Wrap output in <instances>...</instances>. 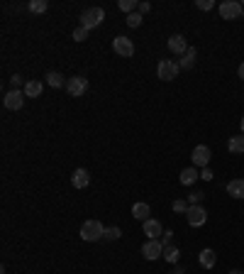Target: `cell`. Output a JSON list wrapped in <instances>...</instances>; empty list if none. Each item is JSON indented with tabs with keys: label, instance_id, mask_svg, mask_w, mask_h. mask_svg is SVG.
Instances as JSON below:
<instances>
[{
	"label": "cell",
	"instance_id": "83f0119b",
	"mask_svg": "<svg viewBox=\"0 0 244 274\" xmlns=\"http://www.w3.org/2000/svg\"><path fill=\"white\" fill-rule=\"evenodd\" d=\"M86 39H88V30L78 25V27L73 30V42H86Z\"/></svg>",
	"mask_w": 244,
	"mask_h": 274
},
{
	"label": "cell",
	"instance_id": "ac0fdd59",
	"mask_svg": "<svg viewBox=\"0 0 244 274\" xmlns=\"http://www.w3.org/2000/svg\"><path fill=\"white\" fill-rule=\"evenodd\" d=\"M44 79H47V84H49V86H52V89H61V86H63V89H66V79H63V76H61L59 71H49V74H47V76H44Z\"/></svg>",
	"mask_w": 244,
	"mask_h": 274
},
{
	"label": "cell",
	"instance_id": "cb8c5ba5",
	"mask_svg": "<svg viewBox=\"0 0 244 274\" xmlns=\"http://www.w3.org/2000/svg\"><path fill=\"white\" fill-rule=\"evenodd\" d=\"M120 10H124L127 15H132L134 10H139V2L137 0H120Z\"/></svg>",
	"mask_w": 244,
	"mask_h": 274
},
{
	"label": "cell",
	"instance_id": "277c9868",
	"mask_svg": "<svg viewBox=\"0 0 244 274\" xmlns=\"http://www.w3.org/2000/svg\"><path fill=\"white\" fill-rule=\"evenodd\" d=\"M185 220H188V225H190V228H200V225H205V223H208V211H205L203 206H188V211H185Z\"/></svg>",
	"mask_w": 244,
	"mask_h": 274
},
{
	"label": "cell",
	"instance_id": "3957f363",
	"mask_svg": "<svg viewBox=\"0 0 244 274\" xmlns=\"http://www.w3.org/2000/svg\"><path fill=\"white\" fill-rule=\"evenodd\" d=\"M179 71H181L179 61H171V59H161L159 66H156V76H159L161 81H174V79L179 76Z\"/></svg>",
	"mask_w": 244,
	"mask_h": 274
},
{
	"label": "cell",
	"instance_id": "484cf974",
	"mask_svg": "<svg viewBox=\"0 0 244 274\" xmlns=\"http://www.w3.org/2000/svg\"><path fill=\"white\" fill-rule=\"evenodd\" d=\"M205 201V193L203 191H193L190 196H188V206H200Z\"/></svg>",
	"mask_w": 244,
	"mask_h": 274
},
{
	"label": "cell",
	"instance_id": "4dcf8cb0",
	"mask_svg": "<svg viewBox=\"0 0 244 274\" xmlns=\"http://www.w3.org/2000/svg\"><path fill=\"white\" fill-rule=\"evenodd\" d=\"M174 240V230H164V235H161V245L166 247V245H171Z\"/></svg>",
	"mask_w": 244,
	"mask_h": 274
},
{
	"label": "cell",
	"instance_id": "e0dca14e",
	"mask_svg": "<svg viewBox=\"0 0 244 274\" xmlns=\"http://www.w3.org/2000/svg\"><path fill=\"white\" fill-rule=\"evenodd\" d=\"M227 193L232 198H244V179H232L227 183Z\"/></svg>",
	"mask_w": 244,
	"mask_h": 274
},
{
	"label": "cell",
	"instance_id": "8fae6325",
	"mask_svg": "<svg viewBox=\"0 0 244 274\" xmlns=\"http://www.w3.org/2000/svg\"><path fill=\"white\" fill-rule=\"evenodd\" d=\"M169 49H171V54L183 57V54L188 52V42H185V37H183V34H171V37H169Z\"/></svg>",
	"mask_w": 244,
	"mask_h": 274
},
{
	"label": "cell",
	"instance_id": "d6986e66",
	"mask_svg": "<svg viewBox=\"0 0 244 274\" xmlns=\"http://www.w3.org/2000/svg\"><path fill=\"white\" fill-rule=\"evenodd\" d=\"M227 150H230V152H235V154H242L244 152V135H235V137H230Z\"/></svg>",
	"mask_w": 244,
	"mask_h": 274
},
{
	"label": "cell",
	"instance_id": "e575fe53",
	"mask_svg": "<svg viewBox=\"0 0 244 274\" xmlns=\"http://www.w3.org/2000/svg\"><path fill=\"white\" fill-rule=\"evenodd\" d=\"M237 74H240V79H242V81H244V61H242V64H240V69H237Z\"/></svg>",
	"mask_w": 244,
	"mask_h": 274
},
{
	"label": "cell",
	"instance_id": "1f68e13d",
	"mask_svg": "<svg viewBox=\"0 0 244 274\" xmlns=\"http://www.w3.org/2000/svg\"><path fill=\"white\" fill-rule=\"evenodd\" d=\"M195 5H198L200 10H213V7H215V2H213V0H198Z\"/></svg>",
	"mask_w": 244,
	"mask_h": 274
},
{
	"label": "cell",
	"instance_id": "5bb4252c",
	"mask_svg": "<svg viewBox=\"0 0 244 274\" xmlns=\"http://www.w3.org/2000/svg\"><path fill=\"white\" fill-rule=\"evenodd\" d=\"M132 218H137V220H149L152 218V208H149V203H144V201H139V203H134L132 206Z\"/></svg>",
	"mask_w": 244,
	"mask_h": 274
},
{
	"label": "cell",
	"instance_id": "9c48e42d",
	"mask_svg": "<svg viewBox=\"0 0 244 274\" xmlns=\"http://www.w3.org/2000/svg\"><path fill=\"white\" fill-rule=\"evenodd\" d=\"M25 91H10L5 93V98H2V105L7 108V110H20L22 105H25Z\"/></svg>",
	"mask_w": 244,
	"mask_h": 274
},
{
	"label": "cell",
	"instance_id": "8992f818",
	"mask_svg": "<svg viewBox=\"0 0 244 274\" xmlns=\"http://www.w3.org/2000/svg\"><path fill=\"white\" fill-rule=\"evenodd\" d=\"M142 257L149 260V262L164 257V245H161V240H147V243L142 245Z\"/></svg>",
	"mask_w": 244,
	"mask_h": 274
},
{
	"label": "cell",
	"instance_id": "f546056e",
	"mask_svg": "<svg viewBox=\"0 0 244 274\" xmlns=\"http://www.w3.org/2000/svg\"><path fill=\"white\" fill-rule=\"evenodd\" d=\"M10 86H12V91H20V86H22V76L15 74V76L10 79ZM22 89H25V86H22Z\"/></svg>",
	"mask_w": 244,
	"mask_h": 274
},
{
	"label": "cell",
	"instance_id": "ffe728a7",
	"mask_svg": "<svg viewBox=\"0 0 244 274\" xmlns=\"http://www.w3.org/2000/svg\"><path fill=\"white\" fill-rule=\"evenodd\" d=\"M42 89H44V86H42V81H27L22 91H25V95H27V98H37V95L42 93Z\"/></svg>",
	"mask_w": 244,
	"mask_h": 274
},
{
	"label": "cell",
	"instance_id": "7402d4cb",
	"mask_svg": "<svg viewBox=\"0 0 244 274\" xmlns=\"http://www.w3.org/2000/svg\"><path fill=\"white\" fill-rule=\"evenodd\" d=\"M179 257H181L179 247H174V245H166V247H164V260H166V262H179Z\"/></svg>",
	"mask_w": 244,
	"mask_h": 274
},
{
	"label": "cell",
	"instance_id": "d590c367",
	"mask_svg": "<svg viewBox=\"0 0 244 274\" xmlns=\"http://www.w3.org/2000/svg\"><path fill=\"white\" fill-rule=\"evenodd\" d=\"M230 274H244V272H240V270H232V272H230Z\"/></svg>",
	"mask_w": 244,
	"mask_h": 274
},
{
	"label": "cell",
	"instance_id": "2e32d148",
	"mask_svg": "<svg viewBox=\"0 0 244 274\" xmlns=\"http://www.w3.org/2000/svg\"><path fill=\"white\" fill-rule=\"evenodd\" d=\"M198 179H200V174H198L195 167H185V169L181 172V177H179V182H181L183 186H193Z\"/></svg>",
	"mask_w": 244,
	"mask_h": 274
},
{
	"label": "cell",
	"instance_id": "6da1fadb",
	"mask_svg": "<svg viewBox=\"0 0 244 274\" xmlns=\"http://www.w3.org/2000/svg\"><path fill=\"white\" fill-rule=\"evenodd\" d=\"M103 235H105V225H103L100 220H86V223L81 225V238H83L86 243L103 240Z\"/></svg>",
	"mask_w": 244,
	"mask_h": 274
},
{
	"label": "cell",
	"instance_id": "44dd1931",
	"mask_svg": "<svg viewBox=\"0 0 244 274\" xmlns=\"http://www.w3.org/2000/svg\"><path fill=\"white\" fill-rule=\"evenodd\" d=\"M193 64H195V49H193V47H188V52L181 57L179 66H181V69H190Z\"/></svg>",
	"mask_w": 244,
	"mask_h": 274
},
{
	"label": "cell",
	"instance_id": "52a82bcc",
	"mask_svg": "<svg viewBox=\"0 0 244 274\" xmlns=\"http://www.w3.org/2000/svg\"><path fill=\"white\" fill-rule=\"evenodd\" d=\"M66 91H68V95L78 98V95H83V93L88 91V81H86L83 76H73V79H66Z\"/></svg>",
	"mask_w": 244,
	"mask_h": 274
},
{
	"label": "cell",
	"instance_id": "7a4b0ae2",
	"mask_svg": "<svg viewBox=\"0 0 244 274\" xmlns=\"http://www.w3.org/2000/svg\"><path fill=\"white\" fill-rule=\"evenodd\" d=\"M78 20H81V27H86V30L91 32L93 27L103 25V20H105V10H103V7H88V10L81 12Z\"/></svg>",
	"mask_w": 244,
	"mask_h": 274
},
{
	"label": "cell",
	"instance_id": "7c38bea8",
	"mask_svg": "<svg viewBox=\"0 0 244 274\" xmlns=\"http://www.w3.org/2000/svg\"><path fill=\"white\" fill-rule=\"evenodd\" d=\"M142 228H144V235H147L149 240H159V235H164L161 223H159V220H154V218L144 220V223H142Z\"/></svg>",
	"mask_w": 244,
	"mask_h": 274
},
{
	"label": "cell",
	"instance_id": "9a60e30c",
	"mask_svg": "<svg viewBox=\"0 0 244 274\" xmlns=\"http://www.w3.org/2000/svg\"><path fill=\"white\" fill-rule=\"evenodd\" d=\"M71 183H73V188H86L91 183V174L86 169H76L73 177H71Z\"/></svg>",
	"mask_w": 244,
	"mask_h": 274
},
{
	"label": "cell",
	"instance_id": "d4e9b609",
	"mask_svg": "<svg viewBox=\"0 0 244 274\" xmlns=\"http://www.w3.org/2000/svg\"><path fill=\"white\" fill-rule=\"evenodd\" d=\"M129 27H139L142 22H144V15L142 12H132V15H127V20H124Z\"/></svg>",
	"mask_w": 244,
	"mask_h": 274
},
{
	"label": "cell",
	"instance_id": "ba28073f",
	"mask_svg": "<svg viewBox=\"0 0 244 274\" xmlns=\"http://www.w3.org/2000/svg\"><path fill=\"white\" fill-rule=\"evenodd\" d=\"M210 157H213V152H210V147H208V145H198V147L193 150V154H190L193 167H203V169L210 164Z\"/></svg>",
	"mask_w": 244,
	"mask_h": 274
},
{
	"label": "cell",
	"instance_id": "f35d334b",
	"mask_svg": "<svg viewBox=\"0 0 244 274\" xmlns=\"http://www.w3.org/2000/svg\"><path fill=\"white\" fill-rule=\"evenodd\" d=\"M174 274H176V272H174Z\"/></svg>",
	"mask_w": 244,
	"mask_h": 274
},
{
	"label": "cell",
	"instance_id": "4316f807",
	"mask_svg": "<svg viewBox=\"0 0 244 274\" xmlns=\"http://www.w3.org/2000/svg\"><path fill=\"white\" fill-rule=\"evenodd\" d=\"M105 240H118V238H122V230L118 228V225H113V228H105V235H103Z\"/></svg>",
	"mask_w": 244,
	"mask_h": 274
},
{
	"label": "cell",
	"instance_id": "5b68a950",
	"mask_svg": "<svg viewBox=\"0 0 244 274\" xmlns=\"http://www.w3.org/2000/svg\"><path fill=\"white\" fill-rule=\"evenodd\" d=\"M242 10H244L242 2H237V0H225V2L220 5V17H222V20H237V17H242Z\"/></svg>",
	"mask_w": 244,
	"mask_h": 274
},
{
	"label": "cell",
	"instance_id": "d6a6232c",
	"mask_svg": "<svg viewBox=\"0 0 244 274\" xmlns=\"http://www.w3.org/2000/svg\"><path fill=\"white\" fill-rule=\"evenodd\" d=\"M200 179H205V182H213V172H210V169L205 167V169L200 172Z\"/></svg>",
	"mask_w": 244,
	"mask_h": 274
},
{
	"label": "cell",
	"instance_id": "4fadbf2b",
	"mask_svg": "<svg viewBox=\"0 0 244 274\" xmlns=\"http://www.w3.org/2000/svg\"><path fill=\"white\" fill-rule=\"evenodd\" d=\"M198 262H200V267H205V270H213L215 262H217V255H215V250H210V247L200 250V255H198Z\"/></svg>",
	"mask_w": 244,
	"mask_h": 274
},
{
	"label": "cell",
	"instance_id": "74e56055",
	"mask_svg": "<svg viewBox=\"0 0 244 274\" xmlns=\"http://www.w3.org/2000/svg\"><path fill=\"white\" fill-rule=\"evenodd\" d=\"M242 17H244V10H242Z\"/></svg>",
	"mask_w": 244,
	"mask_h": 274
},
{
	"label": "cell",
	"instance_id": "f1b7e54d",
	"mask_svg": "<svg viewBox=\"0 0 244 274\" xmlns=\"http://www.w3.org/2000/svg\"><path fill=\"white\" fill-rule=\"evenodd\" d=\"M174 211H176V213H185V211H188V201L176 198V201H174Z\"/></svg>",
	"mask_w": 244,
	"mask_h": 274
},
{
	"label": "cell",
	"instance_id": "30bf717a",
	"mask_svg": "<svg viewBox=\"0 0 244 274\" xmlns=\"http://www.w3.org/2000/svg\"><path fill=\"white\" fill-rule=\"evenodd\" d=\"M113 49H115L118 57H132V54H134V44H132V39H127V37H115V39H113Z\"/></svg>",
	"mask_w": 244,
	"mask_h": 274
},
{
	"label": "cell",
	"instance_id": "8d00e7d4",
	"mask_svg": "<svg viewBox=\"0 0 244 274\" xmlns=\"http://www.w3.org/2000/svg\"><path fill=\"white\" fill-rule=\"evenodd\" d=\"M240 125H242V132H244V115H242V122H240Z\"/></svg>",
	"mask_w": 244,
	"mask_h": 274
},
{
	"label": "cell",
	"instance_id": "603a6c76",
	"mask_svg": "<svg viewBox=\"0 0 244 274\" xmlns=\"http://www.w3.org/2000/svg\"><path fill=\"white\" fill-rule=\"evenodd\" d=\"M27 7H30L32 12H37V15H39V12H47L49 2H47V0H32L30 5H27Z\"/></svg>",
	"mask_w": 244,
	"mask_h": 274
},
{
	"label": "cell",
	"instance_id": "836d02e7",
	"mask_svg": "<svg viewBox=\"0 0 244 274\" xmlns=\"http://www.w3.org/2000/svg\"><path fill=\"white\" fill-rule=\"evenodd\" d=\"M149 10H152V2H139V10H137V12L144 15V12H149Z\"/></svg>",
	"mask_w": 244,
	"mask_h": 274
}]
</instances>
